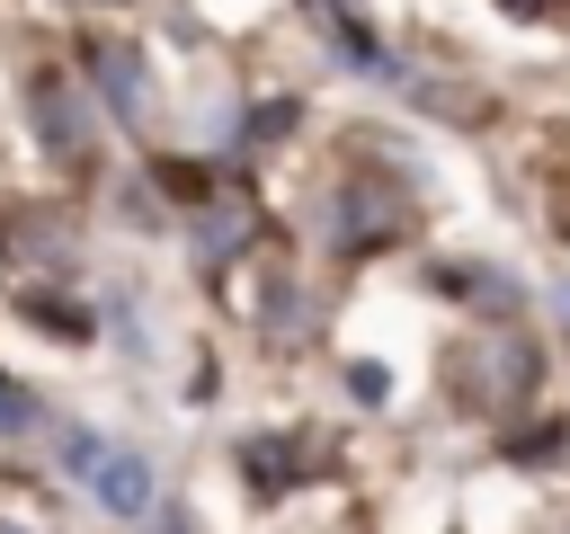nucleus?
<instances>
[{"label":"nucleus","instance_id":"obj_1","mask_svg":"<svg viewBox=\"0 0 570 534\" xmlns=\"http://www.w3.org/2000/svg\"><path fill=\"white\" fill-rule=\"evenodd\" d=\"M534 374H543V356H534L525 338H490V347H463V356H454V392H463V409H481V418L525 409V400H534Z\"/></svg>","mask_w":570,"mask_h":534},{"label":"nucleus","instance_id":"obj_2","mask_svg":"<svg viewBox=\"0 0 570 534\" xmlns=\"http://www.w3.org/2000/svg\"><path fill=\"white\" fill-rule=\"evenodd\" d=\"M27 107H36V134H45L53 160H80V151H89V107L71 98L62 71H36V80H27Z\"/></svg>","mask_w":570,"mask_h":534},{"label":"nucleus","instance_id":"obj_3","mask_svg":"<svg viewBox=\"0 0 570 534\" xmlns=\"http://www.w3.org/2000/svg\"><path fill=\"white\" fill-rule=\"evenodd\" d=\"M89 490H98V507H107V516H125V525H142V516L160 507V472H151L134 445H107V463L89 472Z\"/></svg>","mask_w":570,"mask_h":534},{"label":"nucleus","instance_id":"obj_4","mask_svg":"<svg viewBox=\"0 0 570 534\" xmlns=\"http://www.w3.org/2000/svg\"><path fill=\"white\" fill-rule=\"evenodd\" d=\"M249 240H258V205H249L240 187H214L205 214H196V258H205V267H232Z\"/></svg>","mask_w":570,"mask_h":534},{"label":"nucleus","instance_id":"obj_5","mask_svg":"<svg viewBox=\"0 0 570 534\" xmlns=\"http://www.w3.org/2000/svg\"><path fill=\"white\" fill-rule=\"evenodd\" d=\"M401 231V214H392V196H338V222H330V240L347 249V258H365V249H383Z\"/></svg>","mask_w":570,"mask_h":534},{"label":"nucleus","instance_id":"obj_6","mask_svg":"<svg viewBox=\"0 0 570 534\" xmlns=\"http://www.w3.org/2000/svg\"><path fill=\"white\" fill-rule=\"evenodd\" d=\"M89 71H98L107 107H116L125 125H142V53H125V44H89Z\"/></svg>","mask_w":570,"mask_h":534},{"label":"nucleus","instance_id":"obj_7","mask_svg":"<svg viewBox=\"0 0 570 534\" xmlns=\"http://www.w3.org/2000/svg\"><path fill=\"white\" fill-rule=\"evenodd\" d=\"M436 285L463 294V303H481V312H517V303H525V294H517L508 276H490V267H436Z\"/></svg>","mask_w":570,"mask_h":534},{"label":"nucleus","instance_id":"obj_8","mask_svg":"<svg viewBox=\"0 0 570 534\" xmlns=\"http://www.w3.org/2000/svg\"><path fill=\"white\" fill-rule=\"evenodd\" d=\"M240 472H249V481H258V498H276V490H285V481H294V454H285V445H276V436H258V445H240Z\"/></svg>","mask_w":570,"mask_h":534},{"label":"nucleus","instance_id":"obj_9","mask_svg":"<svg viewBox=\"0 0 570 534\" xmlns=\"http://www.w3.org/2000/svg\"><path fill=\"white\" fill-rule=\"evenodd\" d=\"M27 320H45V329H53V338H71V347L89 338V312H80V303H62V294H27Z\"/></svg>","mask_w":570,"mask_h":534},{"label":"nucleus","instance_id":"obj_10","mask_svg":"<svg viewBox=\"0 0 570 534\" xmlns=\"http://www.w3.org/2000/svg\"><path fill=\"white\" fill-rule=\"evenodd\" d=\"M98 463H107V436H89V427H71V436H62V472H71L80 490H89V472H98Z\"/></svg>","mask_w":570,"mask_h":534},{"label":"nucleus","instance_id":"obj_11","mask_svg":"<svg viewBox=\"0 0 570 534\" xmlns=\"http://www.w3.org/2000/svg\"><path fill=\"white\" fill-rule=\"evenodd\" d=\"M27 427H36V392L0 374V436H27Z\"/></svg>","mask_w":570,"mask_h":534},{"label":"nucleus","instance_id":"obj_12","mask_svg":"<svg viewBox=\"0 0 570 534\" xmlns=\"http://www.w3.org/2000/svg\"><path fill=\"white\" fill-rule=\"evenodd\" d=\"M561 445H570V418H552V427H525L508 454H517V463H543V454H561Z\"/></svg>","mask_w":570,"mask_h":534},{"label":"nucleus","instance_id":"obj_13","mask_svg":"<svg viewBox=\"0 0 570 534\" xmlns=\"http://www.w3.org/2000/svg\"><path fill=\"white\" fill-rule=\"evenodd\" d=\"M347 392H356V400H383L392 374H383V365H347Z\"/></svg>","mask_w":570,"mask_h":534},{"label":"nucleus","instance_id":"obj_14","mask_svg":"<svg viewBox=\"0 0 570 534\" xmlns=\"http://www.w3.org/2000/svg\"><path fill=\"white\" fill-rule=\"evenodd\" d=\"M499 9H508V18H552L561 0H499Z\"/></svg>","mask_w":570,"mask_h":534},{"label":"nucleus","instance_id":"obj_15","mask_svg":"<svg viewBox=\"0 0 570 534\" xmlns=\"http://www.w3.org/2000/svg\"><path fill=\"white\" fill-rule=\"evenodd\" d=\"M151 534H187V516H169V507H151Z\"/></svg>","mask_w":570,"mask_h":534},{"label":"nucleus","instance_id":"obj_16","mask_svg":"<svg viewBox=\"0 0 570 534\" xmlns=\"http://www.w3.org/2000/svg\"><path fill=\"white\" fill-rule=\"evenodd\" d=\"M561 312H570V285H561Z\"/></svg>","mask_w":570,"mask_h":534}]
</instances>
